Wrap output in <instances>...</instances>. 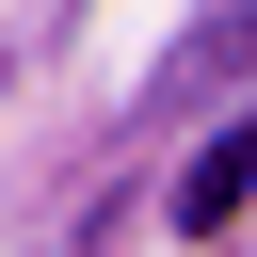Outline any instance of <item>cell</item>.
<instances>
[{"instance_id":"obj_1","label":"cell","mask_w":257,"mask_h":257,"mask_svg":"<svg viewBox=\"0 0 257 257\" xmlns=\"http://www.w3.org/2000/svg\"><path fill=\"white\" fill-rule=\"evenodd\" d=\"M241 193H257V145H241V128H225V145H209V161H193V177H177V225H193V241H209V225H241Z\"/></svg>"}]
</instances>
